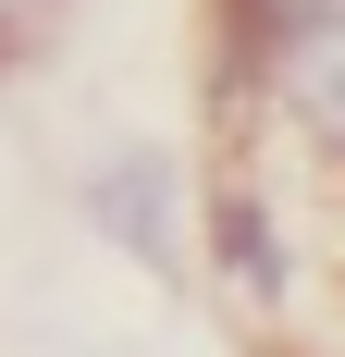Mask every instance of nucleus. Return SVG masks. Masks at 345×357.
I'll return each mask as SVG.
<instances>
[{
  "instance_id": "obj_3",
  "label": "nucleus",
  "mask_w": 345,
  "mask_h": 357,
  "mask_svg": "<svg viewBox=\"0 0 345 357\" xmlns=\"http://www.w3.org/2000/svg\"><path fill=\"white\" fill-rule=\"evenodd\" d=\"M309 13H345V0H210V25H222V37H259V50H272L284 25H309Z\"/></svg>"
},
{
  "instance_id": "obj_1",
  "label": "nucleus",
  "mask_w": 345,
  "mask_h": 357,
  "mask_svg": "<svg viewBox=\"0 0 345 357\" xmlns=\"http://www.w3.org/2000/svg\"><path fill=\"white\" fill-rule=\"evenodd\" d=\"M198 222H210V271H222L259 321H284V308H296V284H309V271H296V222H284V197H259L247 173H222Z\"/></svg>"
},
{
  "instance_id": "obj_4",
  "label": "nucleus",
  "mask_w": 345,
  "mask_h": 357,
  "mask_svg": "<svg viewBox=\"0 0 345 357\" xmlns=\"http://www.w3.org/2000/svg\"><path fill=\"white\" fill-rule=\"evenodd\" d=\"M50 13H62V0H0V50H13V37H37Z\"/></svg>"
},
{
  "instance_id": "obj_2",
  "label": "nucleus",
  "mask_w": 345,
  "mask_h": 357,
  "mask_svg": "<svg viewBox=\"0 0 345 357\" xmlns=\"http://www.w3.org/2000/svg\"><path fill=\"white\" fill-rule=\"evenodd\" d=\"M87 222H99L124 259L148 271H185V173H172V148H124L87 173Z\"/></svg>"
}]
</instances>
